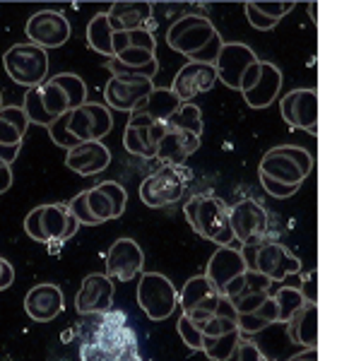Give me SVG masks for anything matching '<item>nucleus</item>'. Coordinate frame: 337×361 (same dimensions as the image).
Wrapping results in <instances>:
<instances>
[{
	"label": "nucleus",
	"mask_w": 337,
	"mask_h": 361,
	"mask_svg": "<svg viewBox=\"0 0 337 361\" xmlns=\"http://www.w3.org/2000/svg\"><path fill=\"white\" fill-rule=\"evenodd\" d=\"M166 44L171 51L188 58V63L214 66L222 54V34L205 15H183L168 27Z\"/></svg>",
	"instance_id": "f257e3e1"
},
{
	"label": "nucleus",
	"mask_w": 337,
	"mask_h": 361,
	"mask_svg": "<svg viewBox=\"0 0 337 361\" xmlns=\"http://www.w3.org/2000/svg\"><path fill=\"white\" fill-rule=\"evenodd\" d=\"M80 337H82V345H97L111 359H118L130 345H137V335L128 325L125 313L116 308L85 316L80 323Z\"/></svg>",
	"instance_id": "f03ea898"
},
{
	"label": "nucleus",
	"mask_w": 337,
	"mask_h": 361,
	"mask_svg": "<svg viewBox=\"0 0 337 361\" xmlns=\"http://www.w3.org/2000/svg\"><path fill=\"white\" fill-rule=\"evenodd\" d=\"M183 214L195 234L217 246H231L234 229H231V207L217 195H195L185 202Z\"/></svg>",
	"instance_id": "7ed1b4c3"
},
{
	"label": "nucleus",
	"mask_w": 337,
	"mask_h": 361,
	"mask_svg": "<svg viewBox=\"0 0 337 361\" xmlns=\"http://www.w3.org/2000/svg\"><path fill=\"white\" fill-rule=\"evenodd\" d=\"M78 229L80 222L66 202L39 205L25 217V234L37 243H66Z\"/></svg>",
	"instance_id": "20e7f679"
},
{
	"label": "nucleus",
	"mask_w": 337,
	"mask_h": 361,
	"mask_svg": "<svg viewBox=\"0 0 337 361\" xmlns=\"http://www.w3.org/2000/svg\"><path fill=\"white\" fill-rule=\"evenodd\" d=\"M313 171V157L309 149L299 145H277L267 149L260 159L258 173H265L267 178L280 180L284 185H296L301 188L306 176Z\"/></svg>",
	"instance_id": "39448f33"
},
{
	"label": "nucleus",
	"mask_w": 337,
	"mask_h": 361,
	"mask_svg": "<svg viewBox=\"0 0 337 361\" xmlns=\"http://www.w3.org/2000/svg\"><path fill=\"white\" fill-rule=\"evenodd\" d=\"M25 109L29 123H37L44 128H51L61 116H66L68 111H73V104L68 99L63 85L58 82V78H49L46 82L32 87L25 94Z\"/></svg>",
	"instance_id": "423d86ee"
},
{
	"label": "nucleus",
	"mask_w": 337,
	"mask_h": 361,
	"mask_svg": "<svg viewBox=\"0 0 337 361\" xmlns=\"http://www.w3.org/2000/svg\"><path fill=\"white\" fill-rule=\"evenodd\" d=\"M3 66L15 85L32 90L49 80V51L29 42L15 44L3 54Z\"/></svg>",
	"instance_id": "0eeeda50"
},
{
	"label": "nucleus",
	"mask_w": 337,
	"mask_h": 361,
	"mask_svg": "<svg viewBox=\"0 0 337 361\" xmlns=\"http://www.w3.org/2000/svg\"><path fill=\"white\" fill-rule=\"evenodd\" d=\"M282 70L275 63L258 61L246 70L241 80V97L255 111H263V109L272 106L280 97L282 90Z\"/></svg>",
	"instance_id": "6e6552de"
},
{
	"label": "nucleus",
	"mask_w": 337,
	"mask_h": 361,
	"mask_svg": "<svg viewBox=\"0 0 337 361\" xmlns=\"http://www.w3.org/2000/svg\"><path fill=\"white\" fill-rule=\"evenodd\" d=\"M137 306L154 323L166 320L178 308V292L161 272H142L137 282Z\"/></svg>",
	"instance_id": "1a4fd4ad"
},
{
	"label": "nucleus",
	"mask_w": 337,
	"mask_h": 361,
	"mask_svg": "<svg viewBox=\"0 0 337 361\" xmlns=\"http://www.w3.org/2000/svg\"><path fill=\"white\" fill-rule=\"evenodd\" d=\"M224 304V296L210 282L207 275H195L183 284L178 292V308L183 316H188L195 325H202L205 320L217 316Z\"/></svg>",
	"instance_id": "9d476101"
},
{
	"label": "nucleus",
	"mask_w": 337,
	"mask_h": 361,
	"mask_svg": "<svg viewBox=\"0 0 337 361\" xmlns=\"http://www.w3.org/2000/svg\"><path fill=\"white\" fill-rule=\"evenodd\" d=\"M63 118H66L68 133L80 145L102 142V137H106L114 128V116L109 111V106L94 102H87L80 109H75V111H68Z\"/></svg>",
	"instance_id": "9b49d317"
},
{
	"label": "nucleus",
	"mask_w": 337,
	"mask_h": 361,
	"mask_svg": "<svg viewBox=\"0 0 337 361\" xmlns=\"http://www.w3.org/2000/svg\"><path fill=\"white\" fill-rule=\"evenodd\" d=\"M185 190V176L181 166H161L152 176H147L140 183V200L147 207L159 209L176 205L183 197Z\"/></svg>",
	"instance_id": "f8f14e48"
},
{
	"label": "nucleus",
	"mask_w": 337,
	"mask_h": 361,
	"mask_svg": "<svg viewBox=\"0 0 337 361\" xmlns=\"http://www.w3.org/2000/svg\"><path fill=\"white\" fill-rule=\"evenodd\" d=\"M25 34L29 44L39 46V49H61L63 44H68V39L73 37V27L68 22V17L58 10H39V13L29 15Z\"/></svg>",
	"instance_id": "ddd939ff"
},
{
	"label": "nucleus",
	"mask_w": 337,
	"mask_h": 361,
	"mask_svg": "<svg viewBox=\"0 0 337 361\" xmlns=\"http://www.w3.org/2000/svg\"><path fill=\"white\" fill-rule=\"evenodd\" d=\"M154 92V82L149 78H135V75H111L104 87L106 106L114 111H123L130 116L137 104L145 102Z\"/></svg>",
	"instance_id": "4468645a"
},
{
	"label": "nucleus",
	"mask_w": 337,
	"mask_h": 361,
	"mask_svg": "<svg viewBox=\"0 0 337 361\" xmlns=\"http://www.w3.org/2000/svg\"><path fill=\"white\" fill-rule=\"evenodd\" d=\"M282 118L296 130H306L318 135V116H321V102L316 90H292L280 99Z\"/></svg>",
	"instance_id": "2eb2a0df"
},
{
	"label": "nucleus",
	"mask_w": 337,
	"mask_h": 361,
	"mask_svg": "<svg viewBox=\"0 0 337 361\" xmlns=\"http://www.w3.org/2000/svg\"><path fill=\"white\" fill-rule=\"evenodd\" d=\"M164 133H166L164 123H157V121L147 118L142 114H130L123 130L125 152L142 157V159H152V157H157V145L164 137Z\"/></svg>",
	"instance_id": "dca6fc26"
},
{
	"label": "nucleus",
	"mask_w": 337,
	"mask_h": 361,
	"mask_svg": "<svg viewBox=\"0 0 337 361\" xmlns=\"http://www.w3.org/2000/svg\"><path fill=\"white\" fill-rule=\"evenodd\" d=\"M260 58L255 56V51L251 46L241 44V42H229L222 46V54H219L214 70H217V80L224 87L234 92H241V80L246 75V70L258 63Z\"/></svg>",
	"instance_id": "f3484780"
},
{
	"label": "nucleus",
	"mask_w": 337,
	"mask_h": 361,
	"mask_svg": "<svg viewBox=\"0 0 337 361\" xmlns=\"http://www.w3.org/2000/svg\"><path fill=\"white\" fill-rule=\"evenodd\" d=\"M145 272V253L133 238H118L106 253V275L114 282H133Z\"/></svg>",
	"instance_id": "a211bd4d"
},
{
	"label": "nucleus",
	"mask_w": 337,
	"mask_h": 361,
	"mask_svg": "<svg viewBox=\"0 0 337 361\" xmlns=\"http://www.w3.org/2000/svg\"><path fill=\"white\" fill-rule=\"evenodd\" d=\"M251 270L260 272L272 282H282L289 275H299L301 260L289 253L287 246H282V243H265V246L255 250Z\"/></svg>",
	"instance_id": "6ab92c4d"
},
{
	"label": "nucleus",
	"mask_w": 337,
	"mask_h": 361,
	"mask_svg": "<svg viewBox=\"0 0 337 361\" xmlns=\"http://www.w3.org/2000/svg\"><path fill=\"white\" fill-rule=\"evenodd\" d=\"M248 270H251V265H248L243 250L234 248V246H219L212 253V258L207 260L205 275L210 277V282L224 296L226 287H229L234 279H239L241 275H246Z\"/></svg>",
	"instance_id": "aec40b11"
},
{
	"label": "nucleus",
	"mask_w": 337,
	"mask_h": 361,
	"mask_svg": "<svg viewBox=\"0 0 337 361\" xmlns=\"http://www.w3.org/2000/svg\"><path fill=\"white\" fill-rule=\"evenodd\" d=\"M267 209L258 200H241L231 207V229L234 238L243 246H253L260 236L267 231Z\"/></svg>",
	"instance_id": "412c9836"
},
{
	"label": "nucleus",
	"mask_w": 337,
	"mask_h": 361,
	"mask_svg": "<svg viewBox=\"0 0 337 361\" xmlns=\"http://www.w3.org/2000/svg\"><path fill=\"white\" fill-rule=\"evenodd\" d=\"M116 294V284L109 275L94 272L82 279L78 296H75V308L80 316H92V313H106L111 311Z\"/></svg>",
	"instance_id": "4be33fe9"
},
{
	"label": "nucleus",
	"mask_w": 337,
	"mask_h": 361,
	"mask_svg": "<svg viewBox=\"0 0 337 361\" xmlns=\"http://www.w3.org/2000/svg\"><path fill=\"white\" fill-rule=\"evenodd\" d=\"M217 85V70L205 63H185L173 78L171 92L181 99V104H190L197 94H205Z\"/></svg>",
	"instance_id": "5701e85b"
},
{
	"label": "nucleus",
	"mask_w": 337,
	"mask_h": 361,
	"mask_svg": "<svg viewBox=\"0 0 337 361\" xmlns=\"http://www.w3.org/2000/svg\"><path fill=\"white\" fill-rule=\"evenodd\" d=\"M25 311L34 323H51L63 311V292L58 284H34L25 296Z\"/></svg>",
	"instance_id": "b1692460"
},
{
	"label": "nucleus",
	"mask_w": 337,
	"mask_h": 361,
	"mask_svg": "<svg viewBox=\"0 0 337 361\" xmlns=\"http://www.w3.org/2000/svg\"><path fill=\"white\" fill-rule=\"evenodd\" d=\"M111 164V152L104 142H82L66 154V166L80 176H97Z\"/></svg>",
	"instance_id": "393cba45"
},
{
	"label": "nucleus",
	"mask_w": 337,
	"mask_h": 361,
	"mask_svg": "<svg viewBox=\"0 0 337 361\" xmlns=\"http://www.w3.org/2000/svg\"><path fill=\"white\" fill-rule=\"evenodd\" d=\"M200 147V137L193 133L166 130L157 145V159L164 166H183L188 157H193Z\"/></svg>",
	"instance_id": "a878e982"
},
{
	"label": "nucleus",
	"mask_w": 337,
	"mask_h": 361,
	"mask_svg": "<svg viewBox=\"0 0 337 361\" xmlns=\"http://www.w3.org/2000/svg\"><path fill=\"white\" fill-rule=\"evenodd\" d=\"M109 70L114 75H135V78L154 80V75L159 73V61L149 49H125L109 61Z\"/></svg>",
	"instance_id": "bb28decb"
},
{
	"label": "nucleus",
	"mask_w": 337,
	"mask_h": 361,
	"mask_svg": "<svg viewBox=\"0 0 337 361\" xmlns=\"http://www.w3.org/2000/svg\"><path fill=\"white\" fill-rule=\"evenodd\" d=\"M152 3L142 0H118L109 8V22L114 32H133V29H145V22L152 20Z\"/></svg>",
	"instance_id": "cd10ccee"
},
{
	"label": "nucleus",
	"mask_w": 337,
	"mask_h": 361,
	"mask_svg": "<svg viewBox=\"0 0 337 361\" xmlns=\"http://www.w3.org/2000/svg\"><path fill=\"white\" fill-rule=\"evenodd\" d=\"M321 320H318V304L306 301L301 311H296L287 323L289 340L294 345H301L306 349H318V333H321Z\"/></svg>",
	"instance_id": "c85d7f7f"
},
{
	"label": "nucleus",
	"mask_w": 337,
	"mask_h": 361,
	"mask_svg": "<svg viewBox=\"0 0 337 361\" xmlns=\"http://www.w3.org/2000/svg\"><path fill=\"white\" fill-rule=\"evenodd\" d=\"M178 106H181V99L173 94L171 90H164V87H154V92L149 94L145 102L137 104V109L133 114H142L147 116V118L157 121V123H164L171 118L173 111H178Z\"/></svg>",
	"instance_id": "c756f323"
},
{
	"label": "nucleus",
	"mask_w": 337,
	"mask_h": 361,
	"mask_svg": "<svg viewBox=\"0 0 337 361\" xmlns=\"http://www.w3.org/2000/svg\"><path fill=\"white\" fill-rule=\"evenodd\" d=\"M29 118L22 106H3L0 111V145L5 147H22L27 135Z\"/></svg>",
	"instance_id": "7c9ffc66"
},
{
	"label": "nucleus",
	"mask_w": 337,
	"mask_h": 361,
	"mask_svg": "<svg viewBox=\"0 0 337 361\" xmlns=\"http://www.w3.org/2000/svg\"><path fill=\"white\" fill-rule=\"evenodd\" d=\"M114 29L111 22H109L106 13H97L87 25V44L90 49L99 56H106L109 61L114 58Z\"/></svg>",
	"instance_id": "2f4dec72"
},
{
	"label": "nucleus",
	"mask_w": 337,
	"mask_h": 361,
	"mask_svg": "<svg viewBox=\"0 0 337 361\" xmlns=\"http://www.w3.org/2000/svg\"><path fill=\"white\" fill-rule=\"evenodd\" d=\"M236 323H239L241 335H255V333H260V330H265L267 325L280 323V313H277L275 299L270 296L258 311L246 313V316H236Z\"/></svg>",
	"instance_id": "473e14b6"
},
{
	"label": "nucleus",
	"mask_w": 337,
	"mask_h": 361,
	"mask_svg": "<svg viewBox=\"0 0 337 361\" xmlns=\"http://www.w3.org/2000/svg\"><path fill=\"white\" fill-rule=\"evenodd\" d=\"M166 130H181V133H193V135H202V114L200 109L190 104H181L178 111L171 114V118L166 121Z\"/></svg>",
	"instance_id": "72a5a7b5"
},
{
	"label": "nucleus",
	"mask_w": 337,
	"mask_h": 361,
	"mask_svg": "<svg viewBox=\"0 0 337 361\" xmlns=\"http://www.w3.org/2000/svg\"><path fill=\"white\" fill-rule=\"evenodd\" d=\"M277 304V313H280V323H289V318L294 316L296 311H301L306 299L304 289H296V287H280L275 294H272Z\"/></svg>",
	"instance_id": "f704fd0d"
},
{
	"label": "nucleus",
	"mask_w": 337,
	"mask_h": 361,
	"mask_svg": "<svg viewBox=\"0 0 337 361\" xmlns=\"http://www.w3.org/2000/svg\"><path fill=\"white\" fill-rule=\"evenodd\" d=\"M125 49H157V39L149 29H133V32H116L114 34V58Z\"/></svg>",
	"instance_id": "c9c22d12"
},
{
	"label": "nucleus",
	"mask_w": 337,
	"mask_h": 361,
	"mask_svg": "<svg viewBox=\"0 0 337 361\" xmlns=\"http://www.w3.org/2000/svg\"><path fill=\"white\" fill-rule=\"evenodd\" d=\"M241 340H243L241 330L229 333V335H222V337H205V347H202V352H205V357L212 359V361H226L231 354H234V349L239 347Z\"/></svg>",
	"instance_id": "e433bc0d"
},
{
	"label": "nucleus",
	"mask_w": 337,
	"mask_h": 361,
	"mask_svg": "<svg viewBox=\"0 0 337 361\" xmlns=\"http://www.w3.org/2000/svg\"><path fill=\"white\" fill-rule=\"evenodd\" d=\"M85 197H87V205H90L92 217H94L99 224L111 222V219H116V209H114L111 197L104 193V190L99 188V185H97V188L85 190Z\"/></svg>",
	"instance_id": "4c0bfd02"
},
{
	"label": "nucleus",
	"mask_w": 337,
	"mask_h": 361,
	"mask_svg": "<svg viewBox=\"0 0 337 361\" xmlns=\"http://www.w3.org/2000/svg\"><path fill=\"white\" fill-rule=\"evenodd\" d=\"M56 78H58V82L63 85V90H66L68 99H71L73 111H75V109L82 106V104H87V85H85V80L80 78V75H75V73H61V75H56Z\"/></svg>",
	"instance_id": "58836bf2"
},
{
	"label": "nucleus",
	"mask_w": 337,
	"mask_h": 361,
	"mask_svg": "<svg viewBox=\"0 0 337 361\" xmlns=\"http://www.w3.org/2000/svg\"><path fill=\"white\" fill-rule=\"evenodd\" d=\"M176 330H178V335H181L185 347L193 349V352H202V347H205V335H202V330L197 328L188 316L181 313V318H178V323H176Z\"/></svg>",
	"instance_id": "ea45409f"
},
{
	"label": "nucleus",
	"mask_w": 337,
	"mask_h": 361,
	"mask_svg": "<svg viewBox=\"0 0 337 361\" xmlns=\"http://www.w3.org/2000/svg\"><path fill=\"white\" fill-rule=\"evenodd\" d=\"M99 188H102L104 193H106L109 197H111L114 209H116V219L123 217V212H125V202H128V193H125L123 185L116 183V180H104V183H99Z\"/></svg>",
	"instance_id": "a19ab883"
},
{
	"label": "nucleus",
	"mask_w": 337,
	"mask_h": 361,
	"mask_svg": "<svg viewBox=\"0 0 337 361\" xmlns=\"http://www.w3.org/2000/svg\"><path fill=\"white\" fill-rule=\"evenodd\" d=\"M68 207H71V212L75 214V219H78L80 224H87V226H97L99 224L97 219L92 217V212H90V205H87L85 190H82V193L75 195L73 200L68 202Z\"/></svg>",
	"instance_id": "79ce46f5"
},
{
	"label": "nucleus",
	"mask_w": 337,
	"mask_h": 361,
	"mask_svg": "<svg viewBox=\"0 0 337 361\" xmlns=\"http://www.w3.org/2000/svg\"><path fill=\"white\" fill-rule=\"evenodd\" d=\"M253 5H255V10H260L263 15H267L270 20H277V22H280L282 17H287L294 10L292 0H284V3H270V0H260V3H253Z\"/></svg>",
	"instance_id": "37998d69"
},
{
	"label": "nucleus",
	"mask_w": 337,
	"mask_h": 361,
	"mask_svg": "<svg viewBox=\"0 0 337 361\" xmlns=\"http://www.w3.org/2000/svg\"><path fill=\"white\" fill-rule=\"evenodd\" d=\"M226 361H267V357L260 352V347L255 345V342L241 340L239 347L234 349V354H231Z\"/></svg>",
	"instance_id": "c03bdc74"
},
{
	"label": "nucleus",
	"mask_w": 337,
	"mask_h": 361,
	"mask_svg": "<svg viewBox=\"0 0 337 361\" xmlns=\"http://www.w3.org/2000/svg\"><path fill=\"white\" fill-rule=\"evenodd\" d=\"M258 176H260V183H263L265 193L272 195V197H280V200H284V197H292V195L299 193V188H296V185H284V183H280V180L267 178L265 173H258Z\"/></svg>",
	"instance_id": "a18cd8bd"
},
{
	"label": "nucleus",
	"mask_w": 337,
	"mask_h": 361,
	"mask_svg": "<svg viewBox=\"0 0 337 361\" xmlns=\"http://www.w3.org/2000/svg\"><path fill=\"white\" fill-rule=\"evenodd\" d=\"M246 17H248V25L253 29H258V32H270V29H275L280 25L277 20H270V17L263 15L260 10H255L253 3H246Z\"/></svg>",
	"instance_id": "49530a36"
},
{
	"label": "nucleus",
	"mask_w": 337,
	"mask_h": 361,
	"mask_svg": "<svg viewBox=\"0 0 337 361\" xmlns=\"http://www.w3.org/2000/svg\"><path fill=\"white\" fill-rule=\"evenodd\" d=\"M80 359L82 361H116L109 354H104L97 345H80Z\"/></svg>",
	"instance_id": "de8ad7c7"
},
{
	"label": "nucleus",
	"mask_w": 337,
	"mask_h": 361,
	"mask_svg": "<svg viewBox=\"0 0 337 361\" xmlns=\"http://www.w3.org/2000/svg\"><path fill=\"white\" fill-rule=\"evenodd\" d=\"M13 282H15V270H13V265H10V260L0 258V292H3V289H8Z\"/></svg>",
	"instance_id": "09e8293b"
},
{
	"label": "nucleus",
	"mask_w": 337,
	"mask_h": 361,
	"mask_svg": "<svg viewBox=\"0 0 337 361\" xmlns=\"http://www.w3.org/2000/svg\"><path fill=\"white\" fill-rule=\"evenodd\" d=\"M10 185H13V169H10V164L0 161V195H3L5 190H10Z\"/></svg>",
	"instance_id": "8fccbe9b"
},
{
	"label": "nucleus",
	"mask_w": 337,
	"mask_h": 361,
	"mask_svg": "<svg viewBox=\"0 0 337 361\" xmlns=\"http://www.w3.org/2000/svg\"><path fill=\"white\" fill-rule=\"evenodd\" d=\"M20 149L22 147H5V145H0V161L13 166V161L20 157Z\"/></svg>",
	"instance_id": "3c124183"
},
{
	"label": "nucleus",
	"mask_w": 337,
	"mask_h": 361,
	"mask_svg": "<svg viewBox=\"0 0 337 361\" xmlns=\"http://www.w3.org/2000/svg\"><path fill=\"white\" fill-rule=\"evenodd\" d=\"M116 361H142V357H140V349H137V345H130L125 349L123 354H121L118 359Z\"/></svg>",
	"instance_id": "603ef678"
},
{
	"label": "nucleus",
	"mask_w": 337,
	"mask_h": 361,
	"mask_svg": "<svg viewBox=\"0 0 337 361\" xmlns=\"http://www.w3.org/2000/svg\"><path fill=\"white\" fill-rule=\"evenodd\" d=\"M287 361H318V349H304V352L294 354Z\"/></svg>",
	"instance_id": "864d4df0"
},
{
	"label": "nucleus",
	"mask_w": 337,
	"mask_h": 361,
	"mask_svg": "<svg viewBox=\"0 0 337 361\" xmlns=\"http://www.w3.org/2000/svg\"><path fill=\"white\" fill-rule=\"evenodd\" d=\"M0 111H3V94H0Z\"/></svg>",
	"instance_id": "5fc2aeb1"
},
{
	"label": "nucleus",
	"mask_w": 337,
	"mask_h": 361,
	"mask_svg": "<svg viewBox=\"0 0 337 361\" xmlns=\"http://www.w3.org/2000/svg\"><path fill=\"white\" fill-rule=\"evenodd\" d=\"M267 361H270V359H267Z\"/></svg>",
	"instance_id": "6e6d98bb"
}]
</instances>
